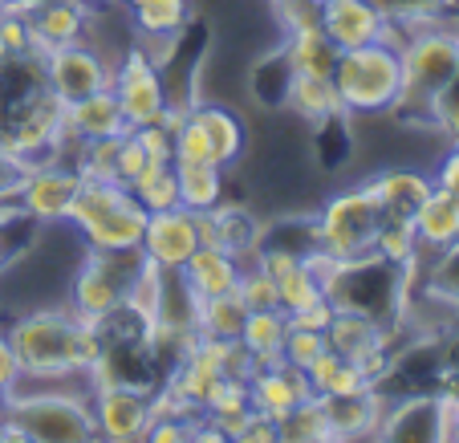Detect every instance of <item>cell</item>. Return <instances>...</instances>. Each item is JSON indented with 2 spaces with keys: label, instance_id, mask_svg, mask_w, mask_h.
<instances>
[{
  "label": "cell",
  "instance_id": "1",
  "mask_svg": "<svg viewBox=\"0 0 459 443\" xmlns=\"http://www.w3.org/2000/svg\"><path fill=\"white\" fill-rule=\"evenodd\" d=\"M21 374H70L86 370L102 354V326L86 322L70 309V301L29 305L4 326Z\"/></svg>",
  "mask_w": 459,
  "mask_h": 443
},
{
  "label": "cell",
  "instance_id": "2",
  "mask_svg": "<svg viewBox=\"0 0 459 443\" xmlns=\"http://www.w3.org/2000/svg\"><path fill=\"white\" fill-rule=\"evenodd\" d=\"M399 57H403V94L390 118L403 126H427L435 94L455 78L459 70V21L443 17L431 25H415L399 33Z\"/></svg>",
  "mask_w": 459,
  "mask_h": 443
},
{
  "label": "cell",
  "instance_id": "3",
  "mask_svg": "<svg viewBox=\"0 0 459 443\" xmlns=\"http://www.w3.org/2000/svg\"><path fill=\"white\" fill-rule=\"evenodd\" d=\"M411 297V269L407 265H390L378 252H362L338 261L330 285H325V301L333 309L362 313L374 322L390 326V330H407L403 326V309Z\"/></svg>",
  "mask_w": 459,
  "mask_h": 443
},
{
  "label": "cell",
  "instance_id": "4",
  "mask_svg": "<svg viewBox=\"0 0 459 443\" xmlns=\"http://www.w3.org/2000/svg\"><path fill=\"white\" fill-rule=\"evenodd\" d=\"M333 90L350 118H382L399 106L403 94V57L399 41H374L342 49L333 65Z\"/></svg>",
  "mask_w": 459,
  "mask_h": 443
},
{
  "label": "cell",
  "instance_id": "5",
  "mask_svg": "<svg viewBox=\"0 0 459 443\" xmlns=\"http://www.w3.org/2000/svg\"><path fill=\"white\" fill-rule=\"evenodd\" d=\"M65 224L82 236L90 252H122L143 244L147 208L130 195V187L114 179H82Z\"/></svg>",
  "mask_w": 459,
  "mask_h": 443
},
{
  "label": "cell",
  "instance_id": "6",
  "mask_svg": "<svg viewBox=\"0 0 459 443\" xmlns=\"http://www.w3.org/2000/svg\"><path fill=\"white\" fill-rule=\"evenodd\" d=\"M4 423H9L13 439H29V443H86V439H98L90 395H74V391H21V395H9Z\"/></svg>",
  "mask_w": 459,
  "mask_h": 443
},
{
  "label": "cell",
  "instance_id": "7",
  "mask_svg": "<svg viewBox=\"0 0 459 443\" xmlns=\"http://www.w3.org/2000/svg\"><path fill=\"white\" fill-rule=\"evenodd\" d=\"M147 261L143 248H122V252H82V261L70 273V289L65 301L78 317L102 326L110 313H118L126 305L130 281L139 273V265Z\"/></svg>",
  "mask_w": 459,
  "mask_h": 443
},
{
  "label": "cell",
  "instance_id": "8",
  "mask_svg": "<svg viewBox=\"0 0 459 443\" xmlns=\"http://www.w3.org/2000/svg\"><path fill=\"white\" fill-rule=\"evenodd\" d=\"M378 224H382V212H378V204H374L366 179L350 183V187H338V192L317 200V208H313V236H317V248L338 256V261L374 252Z\"/></svg>",
  "mask_w": 459,
  "mask_h": 443
},
{
  "label": "cell",
  "instance_id": "9",
  "mask_svg": "<svg viewBox=\"0 0 459 443\" xmlns=\"http://www.w3.org/2000/svg\"><path fill=\"white\" fill-rule=\"evenodd\" d=\"M110 90L122 106V118H126L130 131H139V126H151L159 122L167 106V82H163V70H159L155 61L143 53V45L134 41L118 61H114V74H110Z\"/></svg>",
  "mask_w": 459,
  "mask_h": 443
},
{
  "label": "cell",
  "instance_id": "10",
  "mask_svg": "<svg viewBox=\"0 0 459 443\" xmlns=\"http://www.w3.org/2000/svg\"><path fill=\"white\" fill-rule=\"evenodd\" d=\"M78 187H82V171L74 163H37L25 171L21 179V192L17 204L33 224L49 228V224H65L70 216L74 200H78Z\"/></svg>",
  "mask_w": 459,
  "mask_h": 443
},
{
  "label": "cell",
  "instance_id": "11",
  "mask_svg": "<svg viewBox=\"0 0 459 443\" xmlns=\"http://www.w3.org/2000/svg\"><path fill=\"white\" fill-rule=\"evenodd\" d=\"M41 61H45V82H49L53 98H57L61 106L106 90L110 86V74H114V61H106L90 41H74V45H61V49H49Z\"/></svg>",
  "mask_w": 459,
  "mask_h": 443
},
{
  "label": "cell",
  "instance_id": "12",
  "mask_svg": "<svg viewBox=\"0 0 459 443\" xmlns=\"http://www.w3.org/2000/svg\"><path fill=\"white\" fill-rule=\"evenodd\" d=\"M378 439H415V443H443L447 439V395L443 391H415L386 403Z\"/></svg>",
  "mask_w": 459,
  "mask_h": 443
},
{
  "label": "cell",
  "instance_id": "13",
  "mask_svg": "<svg viewBox=\"0 0 459 443\" xmlns=\"http://www.w3.org/2000/svg\"><path fill=\"white\" fill-rule=\"evenodd\" d=\"M90 411H94L98 439L130 443V439H147L151 431V391L143 387H106V391L90 395Z\"/></svg>",
  "mask_w": 459,
  "mask_h": 443
},
{
  "label": "cell",
  "instance_id": "14",
  "mask_svg": "<svg viewBox=\"0 0 459 443\" xmlns=\"http://www.w3.org/2000/svg\"><path fill=\"white\" fill-rule=\"evenodd\" d=\"M317 25L325 29L338 49H358V45L374 41H399V33L390 29V21L378 13L374 0H321Z\"/></svg>",
  "mask_w": 459,
  "mask_h": 443
},
{
  "label": "cell",
  "instance_id": "15",
  "mask_svg": "<svg viewBox=\"0 0 459 443\" xmlns=\"http://www.w3.org/2000/svg\"><path fill=\"white\" fill-rule=\"evenodd\" d=\"M143 256L155 261L159 269H183L187 256L200 248V228H195V212L191 208H167L147 212V228H143Z\"/></svg>",
  "mask_w": 459,
  "mask_h": 443
},
{
  "label": "cell",
  "instance_id": "16",
  "mask_svg": "<svg viewBox=\"0 0 459 443\" xmlns=\"http://www.w3.org/2000/svg\"><path fill=\"white\" fill-rule=\"evenodd\" d=\"M191 118L200 122V131L208 135L212 159H216L224 171H232V167H240L244 159H248L252 131L236 106L220 102V98H204V102H191Z\"/></svg>",
  "mask_w": 459,
  "mask_h": 443
},
{
  "label": "cell",
  "instance_id": "17",
  "mask_svg": "<svg viewBox=\"0 0 459 443\" xmlns=\"http://www.w3.org/2000/svg\"><path fill=\"white\" fill-rule=\"evenodd\" d=\"M366 187H370V195H374L382 216L415 220L419 204L427 200L435 179H431V171H419V167H411V163H382L366 175Z\"/></svg>",
  "mask_w": 459,
  "mask_h": 443
},
{
  "label": "cell",
  "instance_id": "18",
  "mask_svg": "<svg viewBox=\"0 0 459 443\" xmlns=\"http://www.w3.org/2000/svg\"><path fill=\"white\" fill-rule=\"evenodd\" d=\"M61 131H65V147H78V143L90 139H110V135H126V118H122V106L114 98V90H98V94H86L78 102L65 106L61 114ZM61 163H65V151H61Z\"/></svg>",
  "mask_w": 459,
  "mask_h": 443
},
{
  "label": "cell",
  "instance_id": "19",
  "mask_svg": "<svg viewBox=\"0 0 459 443\" xmlns=\"http://www.w3.org/2000/svg\"><path fill=\"white\" fill-rule=\"evenodd\" d=\"M29 29H33V53L45 57L49 49L86 41L90 9L82 0H33L29 4Z\"/></svg>",
  "mask_w": 459,
  "mask_h": 443
},
{
  "label": "cell",
  "instance_id": "20",
  "mask_svg": "<svg viewBox=\"0 0 459 443\" xmlns=\"http://www.w3.org/2000/svg\"><path fill=\"white\" fill-rule=\"evenodd\" d=\"M309 395H313L309 374L297 370V366H289V362L256 366V370H252V378H248L252 411L269 415L273 423H277L281 415H289V411H293L297 403H305Z\"/></svg>",
  "mask_w": 459,
  "mask_h": 443
},
{
  "label": "cell",
  "instance_id": "21",
  "mask_svg": "<svg viewBox=\"0 0 459 443\" xmlns=\"http://www.w3.org/2000/svg\"><path fill=\"white\" fill-rule=\"evenodd\" d=\"M317 399L333 439L378 435L382 415H386V399H382L378 387H362V391H346V395H317Z\"/></svg>",
  "mask_w": 459,
  "mask_h": 443
},
{
  "label": "cell",
  "instance_id": "22",
  "mask_svg": "<svg viewBox=\"0 0 459 443\" xmlns=\"http://www.w3.org/2000/svg\"><path fill=\"white\" fill-rule=\"evenodd\" d=\"M240 256H232L228 248L216 244H200V248L187 256V265L179 269V277L187 281V289L195 297H220V293H236V281H240Z\"/></svg>",
  "mask_w": 459,
  "mask_h": 443
},
{
  "label": "cell",
  "instance_id": "23",
  "mask_svg": "<svg viewBox=\"0 0 459 443\" xmlns=\"http://www.w3.org/2000/svg\"><path fill=\"white\" fill-rule=\"evenodd\" d=\"M281 110H285V118H297L301 126H317L325 118L346 114L338 90H333V78H313V74H289Z\"/></svg>",
  "mask_w": 459,
  "mask_h": 443
},
{
  "label": "cell",
  "instance_id": "24",
  "mask_svg": "<svg viewBox=\"0 0 459 443\" xmlns=\"http://www.w3.org/2000/svg\"><path fill=\"white\" fill-rule=\"evenodd\" d=\"M277 53L285 57V65L293 74H313V78H333V65H338V45L325 37L321 25L309 29H293L277 41Z\"/></svg>",
  "mask_w": 459,
  "mask_h": 443
},
{
  "label": "cell",
  "instance_id": "25",
  "mask_svg": "<svg viewBox=\"0 0 459 443\" xmlns=\"http://www.w3.org/2000/svg\"><path fill=\"white\" fill-rule=\"evenodd\" d=\"M415 232H419L423 252H439L447 244H455L459 240V195L431 187L415 212Z\"/></svg>",
  "mask_w": 459,
  "mask_h": 443
},
{
  "label": "cell",
  "instance_id": "26",
  "mask_svg": "<svg viewBox=\"0 0 459 443\" xmlns=\"http://www.w3.org/2000/svg\"><path fill=\"white\" fill-rule=\"evenodd\" d=\"M175 179H179V204L191 212H208L228 200V171L220 163L175 159Z\"/></svg>",
  "mask_w": 459,
  "mask_h": 443
},
{
  "label": "cell",
  "instance_id": "27",
  "mask_svg": "<svg viewBox=\"0 0 459 443\" xmlns=\"http://www.w3.org/2000/svg\"><path fill=\"white\" fill-rule=\"evenodd\" d=\"M285 338H289V313L285 309H256V313H248V317H244L240 346L248 350L256 366L281 362Z\"/></svg>",
  "mask_w": 459,
  "mask_h": 443
},
{
  "label": "cell",
  "instance_id": "28",
  "mask_svg": "<svg viewBox=\"0 0 459 443\" xmlns=\"http://www.w3.org/2000/svg\"><path fill=\"white\" fill-rule=\"evenodd\" d=\"M195 0H139L130 9L134 37H179L191 29Z\"/></svg>",
  "mask_w": 459,
  "mask_h": 443
},
{
  "label": "cell",
  "instance_id": "29",
  "mask_svg": "<svg viewBox=\"0 0 459 443\" xmlns=\"http://www.w3.org/2000/svg\"><path fill=\"white\" fill-rule=\"evenodd\" d=\"M309 387L313 395H346V391H362V387H374L370 378H366V370L358 362H350V358L333 354L330 346L321 350V358L309 366Z\"/></svg>",
  "mask_w": 459,
  "mask_h": 443
},
{
  "label": "cell",
  "instance_id": "30",
  "mask_svg": "<svg viewBox=\"0 0 459 443\" xmlns=\"http://www.w3.org/2000/svg\"><path fill=\"white\" fill-rule=\"evenodd\" d=\"M244 317H248V309L236 293L204 297L200 309H195V334H204V338H240Z\"/></svg>",
  "mask_w": 459,
  "mask_h": 443
},
{
  "label": "cell",
  "instance_id": "31",
  "mask_svg": "<svg viewBox=\"0 0 459 443\" xmlns=\"http://www.w3.org/2000/svg\"><path fill=\"white\" fill-rule=\"evenodd\" d=\"M130 195H134L147 212L179 208V179H175V163H147L139 175H134V183H130Z\"/></svg>",
  "mask_w": 459,
  "mask_h": 443
},
{
  "label": "cell",
  "instance_id": "32",
  "mask_svg": "<svg viewBox=\"0 0 459 443\" xmlns=\"http://www.w3.org/2000/svg\"><path fill=\"white\" fill-rule=\"evenodd\" d=\"M374 4L390 21L394 33L415 25H431V21H443V17H459V0H374Z\"/></svg>",
  "mask_w": 459,
  "mask_h": 443
},
{
  "label": "cell",
  "instance_id": "33",
  "mask_svg": "<svg viewBox=\"0 0 459 443\" xmlns=\"http://www.w3.org/2000/svg\"><path fill=\"white\" fill-rule=\"evenodd\" d=\"M321 439H333V435H330V423H325V411H321L317 395H309L289 415L277 419V443H321Z\"/></svg>",
  "mask_w": 459,
  "mask_h": 443
},
{
  "label": "cell",
  "instance_id": "34",
  "mask_svg": "<svg viewBox=\"0 0 459 443\" xmlns=\"http://www.w3.org/2000/svg\"><path fill=\"white\" fill-rule=\"evenodd\" d=\"M374 252L386 256L390 265H411L423 256V244H419L415 232V220L407 216H382L378 236H374Z\"/></svg>",
  "mask_w": 459,
  "mask_h": 443
},
{
  "label": "cell",
  "instance_id": "35",
  "mask_svg": "<svg viewBox=\"0 0 459 443\" xmlns=\"http://www.w3.org/2000/svg\"><path fill=\"white\" fill-rule=\"evenodd\" d=\"M423 285L443 301L459 305V240L439 252H423Z\"/></svg>",
  "mask_w": 459,
  "mask_h": 443
},
{
  "label": "cell",
  "instance_id": "36",
  "mask_svg": "<svg viewBox=\"0 0 459 443\" xmlns=\"http://www.w3.org/2000/svg\"><path fill=\"white\" fill-rule=\"evenodd\" d=\"M236 297L244 301V309L256 313V309H281V297H277V285L256 261L244 265L240 269V281H236Z\"/></svg>",
  "mask_w": 459,
  "mask_h": 443
},
{
  "label": "cell",
  "instance_id": "37",
  "mask_svg": "<svg viewBox=\"0 0 459 443\" xmlns=\"http://www.w3.org/2000/svg\"><path fill=\"white\" fill-rule=\"evenodd\" d=\"M321 350H325V334L289 322V338H285V350H281V362L297 366V370H309L321 358Z\"/></svg>",
  "mask_w": 459,
  "mask_h": 443
},
{
  "label": "cell",
  "instance_id": "38",
  "mask_svg": "<svg viewBox=\"0 0 459 443\" xmlns=\"http://www.w3.org/2000/svg\"><path fill=\"white\" fill-rule=\"evenodd\" d=\"M0 53H33V29H29V9H4L0 13Z\"/></svg>",
  "mask_w": 459,
  "mask_h": 443
},
{
  "label": "cell",
  "instance_id": "39",
  "mask_svg": "<svg viewBox=\"0 0 459 443\" xmlns=\"http://www.w3.org/2000/svg\"><path fill=\"white\" fill-rule=\"evenodd\" d=\"M147 163H155V159L147 155V147L139 143V135L126 131V135H122V147H118V183H122V187H130V183H134V175H139Z\"/></svg>",
  "mask_w": 459,
  "mask_h": 443
},
{
  "label": "cell",
  "instance_id": "40",
  "mask_svg": "<svg viewBox=\"0 0 459 443\" xmlns=\"http://www.w3.org/2000/svg\"><path fill=\"white\" fill-rule=\"evenodd\" d=\"M139 143L147 147V155L155 159V163H175V139L159 126V122H151V126H139Z\"/></svg>",
  "mask_w": 459,
  "mask_h": 443
},
{
  "label": "cell",
  "instance_id": "41",
  "mask_svg": "<svg viewBox=\"0 0 459 443\" xmlns=\"http://www.w3.org/2000/svg\"><path fill=\"white\" fill-rule=\"evenodd\" d=\"M25 171H29V163L25 159H17L13 151H4L0 147V200H17V192H21V179H25Z\"/></svg>",
  "mask_w": 459,
  "mask_h": 443
},
{
  "label": "cell",
  "instance_id": "42",
  "mask_svg": "<svg viewBox=\"0 0 459 443\" xmlns=\"http://www.w3.org/2000/svg\"><path fill=\"white\" fill-rule=\"evenodd\" d=\"M431 179H435V187H443V192L459 195V139L447 143V151H443L439 167L431 171Z\"/></svg>",
  "mask_w": 459,
  "mask_h": 443
},
{
  "label": "cell",
  "instance_id": "43",
  "mask_svg": "<svg viewBox=\"0 0 459 443\" xmlns=\"http://www.w3.org/2000/svg\"><path fill=\"white\" fill-rule=\"evenodd\" d=\"M25 224H33V220L25 216V220H17V224H4V228H0V273L9 269V261H13V256H21V252H25L29 244L37 240V236H33V240H17V236H13V232H17V228H25Z\"/></svg>",
  "mask_w": 459,
  "mask_h": 443
},
{
  "label": "cell",
  "instance_id": "44",
  "mask_svg": "<svg viewBox=\"0 0 459 443\" xmlns=\"http://www.w3.org/2000/svg\"><path fill=\"white\" fill-rule=\"evenodd\" d=\"M447 439H459V399L447 395Z\"/></svg>",
  "mask_w": 459,
  "mask_h": 443
},
{
  "label": "cell",
  "instance_id": "45",
  "mask_svg": "<svg viewBox=\"0 0 459 443\" xmlns=\"http://www.w3.org/2000/svg\"><path fill=\"white\" fill-rule=\"evenodd\" d=\"M4 407H9V391L0 387V419H4Z\"/></svg>",
  "mask_w": 459,
  "mask_h": 443
},
{
  "label": "cell",
  "instance_id": "46",
  "mask_svg": "<svg viewBox=\"0 0 459 443\" xmlns=\"http://www.w3.org/2000/svg\"><path fill=\"white\" fill-rule=\"evenodd\" d=\"M86 9H102V4H114V0H82Z\"/></svg>",
  "mask_w": 459,
  "mask_h": 443
},
{
  "label": "cell",
  "instance_id": "47",
  "mask_svg": "<svg viewBox=\"0 0 459 443\" xmlns=\"http://www.w3.org/2000/svg\"><path fill=\"white\" fill-rule=\"evenodd\" d=\"M118 4H122V9H134V4H139V0H118Z\"/></svg>",
  "mask_w": 459,
  "mask_h": 443
},
{
  "label": "cell",
  "instance_id": "48",
  "mask_svg": "<svg viewBox=\"0 0 459 443\" xmlns=\"http://www.w3.org/2000/svg\"><path fill=\"white\" fill-rule=\"evenodd\" d=\"M4 9H13V0H0V13H4Z\"/></svg>",
  "mask_w": 459,
  "mask_h": 443
}]
</instances>
